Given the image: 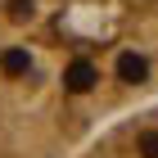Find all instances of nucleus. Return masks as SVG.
<instances>
[{
  "label": "nucleus",
  "instance_id": "f257e3e1",
  "mask_svg": "<svg viewBox=\"0 0 158 158\" xmlns=\"http://www.w3.org/2000/svg\"><path fill=\"white\" fill-rule=\"evenodd\" d=\"M99 73H95V63L90 59H73L68 63V73H63V86L73 90V95H86V90H95Z\"/></svg>",
  "mask_w": 158,
  "mask_h": 158
},
{
  "label": "nucleus",
  "instance_id": "f03ea898",
  "mask_svg": "<svg viewBox=\"0 0 158 158\" xmlns=\"http://www.w3.org/2000/svg\"><path fill=\"white\" fill-rule=\"evenodd\" d=\"M118 77H122V81H131V86H140V81L149 77V63L140 59V54L127 50V54H118Z\"/></svg>",
  "mask_w": 158,
  "mask_h": 158
},
{
  "label": "nucleus",
  "instance_id": "7ed1b4c3",
  "mask_svg": "<svg viewBox=\"0 0 158 158\" xmlns=\"http://www.w3.org/2000/svg\"><path fill=\"white\" fill-rule=\"evenodd\" d=\"M27 68H32L27 50H5V54H0V73H5V77H23Z\"/></svg>",
  "mask_w": 158,
  "mask_h": 158
},
{
  "label": "nucleus",
  "instance_id": "20e7f679",
  "mask_svg": "<svg viewBox=\"0 0 158 158\" xmlns=\"http://www.w3.org/2000/svg\"><path fill=\"white\" fill-rule=\"evenodd\" d=\"M140 158H158V131H145V135H140Z\"/></svg>",
  "mask_w": 158,
  "mask_h": 158
}]
</instances>
